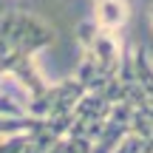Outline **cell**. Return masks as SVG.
<instances>
[{
	"label": "cell",
	"instance_id": "277c9868",
	"mask_svg": "<svg viewBox=\"0 0 153 153\" xmlns=\"http://www.w3.org/2000/svg\"><path fill=\"white\" fill-rule=\"evenodd\" d=\"M153 150V139L148 136H139V133H125L122 142L114 148V153H150Z\"/></svg>",
	"mask_w": 153,
	"mask_h": 153
},
{
	"label": "cell",
	"instance_id": "8992f818",
	"mask_svg": "<svg viewBox=\"0 0 153 153\" xmlns=\"http://www.w3.org/2000/svg\"><path fill=\"white\" fill-rule=\"evenodd\" d=\"M150 26H153V6H150Z\"/></svg>",
	"mask_w": 153,
	"mask_h": 153
},
{
	"label": "cell",
	"instance_id": "7a4b0ae2",
	"mask_svg": "<svg viewBox=\"0 0 153 153\" xmlns=\"http://www.w3.org/2000/svg\"><path fill=\"white\" fill-rule=\"evenodd\" d=\"M131 20V3L128 0H94V23L97 28L119 34Z\"/></svg>",
	"mask_w": 153,
	"mask_h": 153
},
{
	"label": "cell",
	"instance_id": "52a82bcc",
	"mask_svg": "<svg viewBox=\"0 0 153 153\" xmlns=\"http://www.w3.org/2000/svg\"><path fill=\"white\" fill-rule=\"evenodd\" d=\"M150 153H153V150H150Z\"/></svg>",
	"mask_w": 153,
	"mask_h": 153
},
{
	"label": "cell",
	"instance_id": "6da1fadb",
	"mask_svg": "<svg viewBox=\"0 0 153 153\" xmlns=\"http://www.w3.org/2000/svg\"><path fill=\"white\" fill-rule=\"evenodd\" d=\"M51 40H54L51 28L34 14L9 11L0 20V48L14 65L23 60H34Z\"/></svg>",
	"mask_w": 153,
	"mask_h": 153
},
{
	"label": "cell",
	"instance_id": "3957f363",
	"mask_svg": "<svg viewBox=\"0 0 153 153\" xmlns=\"http://www.w3.org/2000/svg\"><path fill=\"white\" fill-rule=\"evenodd\" d=\"M131 74H133V82L139 85V91L145 94V99H153V60L142 45H136L131 51Z\"/></svg>",
	"mask_w": 153,
	"mask_h": 153
},
{
	"label": "cell",
	"instance_id": "5b68a950",
	"mask_svg": "<svg viewBox=\"0 0 153 153\" xmlns=\"http://www.w3.org/2000/svg\"><path fill=\"white\" fill-rule=\"evenodd\" d=\"M28 145V133L20 136H0V153H23Z\"/></svg>",
	"mask_w": 153,
	"mask_h": 153
}]
</instances>
